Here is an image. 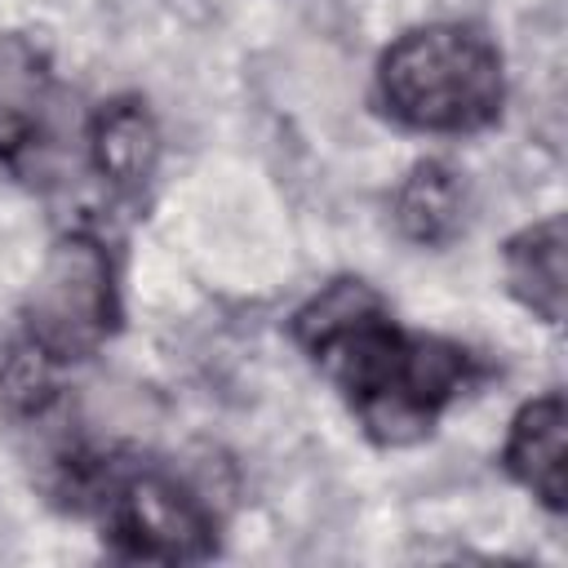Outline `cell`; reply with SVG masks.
I'll list each match as a JSON object with an SVG mask.
<instances>
[{"label": "cell", "mask_w": 568, "mask_h": 568, "mask_svg": "<svg viewBox=\"0 0 568 568\" xmlns=\"http://www.w3.org/2000/svg\"><path fill=\"white\" fill-rule=\"evenodd\" d=\"M40 106V62L22 40H0V146H13Z\"/></svg>", "instance_id": "6"}, {"label": "cell", "mask_w": 568, "mask_h": 568, "mask_svg": "<svg viewBox=\"0 0 568 568\" xmlns=\"http://www.w3.org/2000/svg\"><path fill=\"white\" fill-rule=\"evenodd\" d=\"M510 466L550 501H564V408L559 399L532 404L510 439Z\"/></svg>", "instance_id": "3"}, {"label": "cell", "mask_w": 568, "mask_h": 568, "mask_svg": "<svg viewBox=\"0 0 568 568\" xmlns=\"http://www.w3.org/2000/svg\"><path fill=\"white\" fill-rule=\"evenodd\" d=\"M102 169L120 182H138L155 160V133L138 111H115L102 124Z\"/></svg>", "instance_id": "8"}, {"label": "cell", "mask_w": 568, "mask_h": 568, "mask_svg": "<svg viewBox=\"0 0 568 568\" xmlns=\"http://www.w3.org/2000/svg\"><path fill=\"white\" fill-rule=\"evenodd\" d=\"M382 84L390 106L426 129H462L493 115L501 98L497 58L466 31H417L386 53Z\"/></svg>", "instance_id": "1"}, {"label": "cell", "mask_w": 568, "mask_h": 568, "mask_svg": "<svg viewBox=\"0 0 568 568\" xmlns=\"http://www.w3.org/2000/svg\"><path fill=\"white\" fill-rule=\"evenodd\" d=\"M399 222L417 240H435L457 222V182L444 169H417L399 195Z\"/></svg>", "instance_id": "7"}, {"label": "cell", "mask_w": 568, "mask_h": 568, "mask_svg": "<svg viewBox=\"0 0 568 568\" xmlns=\"http://www.w3.org/2000/svg\"><path fill=\"white\" fill-rule=\"evenodd\" d=\"M129 532L151 555H191L200 541V519L173 488L138 484L129 493Z\"/></svg>", "instance_id": "5"}, {"label": "cell", "mask_w": 568, "mask_h": 568, "mask_svg": "<svg viewBox=\"0 0 568 568\" xmlns=\"http://www.w3.org/2000/svg\"><path fill=\"white\" fill-rule=\"evenodd\" d=\"M106 262L93 244L67 240L49 253L36 293H31V320L44 346L53 351H80L106 328Z\"/></svg>", "instance_id": "2"}, {"label": "cell", "mask_w": 568, "mask_h": 568, "mask_svg": "<svg viewBox=\"0 0 568 568\" xmlns=\"http://www.w3.org/2000/svg\"><path fill=\"white\" fill-rule=\"evenodd\" d=\"M515 293L546 320L564 315V222H541L510 248Z\"/></svg>", "instance_id": "4"}]
</instances>
